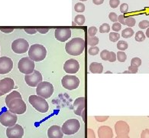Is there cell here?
I'll list each match as a JSON object with an SVG mask.
<instances>
[{
  "mask_svg": "<svg viewBox=\"0 0 149 138\" xmlns=\"http://www.w3.org/2000/svg\"><path fill=\"white\" fill-rule=\"evenodd\" d=\"M5 101L10 112L15 114H23L26 112L27 105L19 91H14L8 94Z\"/></svg>",
  "mask_w": 149,
  "mask_h": 138,
  "instance_id": "1",
  "label": "cell"
},
{
  "mask_svg": "<svg viewBox=\"0 0 149 138\" xmlns=\"http://www.w3.org/2000/svg\"><path fill=\"white\" fill-rule=\"evenodd\" d=\"M85 49V41L82 38H74L67 42L65 45L67 53L73 56H78Z\"/></svg>",
  "mask_w": 149,
  "mask_h": 138,
  "instance_id": "2",
  "label": "cell"
},
{
  "mask_svg": "<svg viewBox=\"0 0 149 138\" xmlns=\"http://www.w3.org/2000/svg\"><path fill=\"white\" fill-rule=\"evenodd\" d=\"M47 55V50L40 44H34L28 49V57L34 61H43Z\"/></svg>",
  "mask_w": 149,
  "mask_h": 138,
  "instance_id": "3",
  "label": "cell"
},
{
  "mask_svg": "<svg viewBox=\"0 0 149 138\" xmlns=\"http://www.w3.org/2000/svg\"><path fill=\"white\" fill-rule=\"evenodd\" d=\"M28 101L33 108L38 112L46 113L49 109L48 103L44 98L38 95H31L28 98Z\"/></svg>",
  "mask_w": 149,
  "mask_h": 138,
  "instance_id": "4",
  "label": "cell"
},
{
  "mask_svg": "<svg viewBox=\"0 0 149 138\" xmlns=\"http://www.w3.org/2000/svg\"><path fill=\"white\" fill-rule=\"evenodd\" d=\"M80 128V123L77 119H69L66 120L61 127V131L66 135H73L78 132Z\"/></svg>",
  "mask_w": 149,
  "mask_h": 138,
  "instance_id": "5",
  "label": "cell"
},
{
  "mask_svg": "<svg viewBox=\"0 0 149 138\" xmlns=\"http://www.w3.org/2000/svg\"><path fill=\"white\" fill-rule=\"evenodd\" d=\"M54 93V86L50 82L41 81L36 88V94L43 98L47 99L51 98Z\"/></svg>",
  "mask_w": 149,
  "mask_h": 138,
  "instance_id": "6",
  "label": "cell"
},
{
  "mask_svg": "<svg viewBox=\"0 0 149 138\" xmlns=\"http://www.w3.org/2000/svg\"><path fill=\"white\" fill-rule=\"evenodd\" d=\"M35 61H32L29 57H24L19 60L18 63V68L20 72L25 75H29L35 71Z\"/></svg>",
  "mask_w": 149,
  "mask_h": 138,
  "instance_id": "7",
  "label": "cell"
},
{
  "mask_svg": "<svg viewBox=\"0 0 149 138\" xmlns=\"http://www.w3.org/2000/svg\"><path fill=\"white\" fill-rule=\"evenodd\" d=\"M62 86L69 91L77 89L80 85V79L75 75H65L61 80Z\"/></svg>",
  "mask_w": 149,
  "mask_h": 138,
  "instance_id": "8",
  "label": "cell"
},
{
  "mask_svg": "<svg viewBox=\"0 0 149 138\" xmlns=\"http://www.w3.org/2000/svg\"><path fill=\"white\" fill-rule=\"evenodd\" d=\"M12 49L16 54H24L29 49V44L24 38H17L12 42Z\"/></svg>",
  "mask_w": 149,
  "mask_h": 138,
  "instance_id": "9",
  "label": "cell"
},
{
  "mask_svg": "<svg viewBox=\"0 0 149 138\" xmlns=\"http://www.w3.org/2000/svg\"><path fill=\"white\" fill-rule=\"evenodd\" d=\"M18 117L16 114L9 111H5L0 114V123L5 127H12L16 124Z\"/></svg>",
  "mask_w": 149,
  "mask_h": 138,
  "instance_id": "10",
  "label": "cell"
},
{
  "mask_svg": "<svg viewBox=\"0 0 149 138\" xmlns=\"http://www.w3.org/2000/svg\"><path fill=\"white\" fill-rule=\"evenodd\" d=\"M25 81L28 86L32 87V88L37 87L38 84L42 81V75L38 71L35 70L29 75H25Z\"/></svg>",
  "mask_w": 149,
  "mask_h": 138,
  "instance_id": "11",
  "label": "cell"
},
{
  "mask_svg": "<svg viewBox=\"0 0 149 138\" xmlns=\"http://www.w3.org/2000/svg\"><path fill=\"white\" fill-rule=\"evenodd\" d=\"M6 136L8 138H21L24 136L23 127L19 124L9 127L6 130Z\"/></svg>",
  "mask_w": 149,
  "mask_h": 138,
  "instance_id": "12",
  "label": "cell"
},
{
  "mask_svg": "<svg viewBox=\"0 0 149 138\" xmlns=\"http://www.w3.org/2000/svg\"><path fill=\"white\" fill-rule=\"evenodd\" d=\"M13 68V61L10 58L3 56L0 58V75L9 73Z\"/></svg>",
  "mask_w": 149,
  "mask_h": 138,
  "instance_id": "13",
  "label": "cell"
},
{
  "mask_svg": "<svg viewBox=\"0 0 149 138\" xmlns=\"http://www.w3.org/2000/svg\"><path fill=\"white\" fill-rule=\"evenodd\" d=\"M54 35L57 41L64 42L71 37V30L69 28H58L55 29Z\"/></svg>",
  "mask_w": 149,
  "mask_h": 138,
  "instance_id": "14",
  "label": "cell"
},
{
  "mask_svg": "<svg viewBox=\"0 0 149 138\" xmlns=\"http://www.w3.org/2000/svg\"><path fill=\"white\" fill-rule=\"evenodd\" d=\"M80 69L79 62L73 59H70L65 61L63 65V70L67 74H76Z\"/></svg>",
  "mask_w": 149,
  "mask_h": 138,
  "instance_id": "15",
  "label": "cell"
},
{
  "mask_svg": "<svg viewBox=\"0 0 149 138\" xmlns=\"http://www.w3.org/2000/svg\"><path fill=\"white\" fill-rule=\"evenodd\" d=\"M15 82L11 77H5L0 80V91L3 94H8L14 88Z\"/></svg>",
  "mask_w": 149,
  "mask_h": 138,
  "instance_id": "16",
  "label": "cell"
},
{
  "mask_svg": "<svg viewBox=\"0 0 149 138\" xmlns=\"http://www.w3.org/2000/svg\"><path fill=\"white\" fill-rule=\"evenodd\" d=\"M75 114L82 116L84 117V110H85V98L80 97L75 100L73 103Z\"/></svg>",
  "mask_w": 149,
  "mask_h": 138,
  "instance_id": "17",
  "label": "cell"
},
{
  "mask_svg": "<svg viewBox=\"0 0 149 138\" xmlns=\"http://www.w3.org/2000/svg\"><path fill=\"white\" fill-rule=\"evenodd\" d=\"M115 131L117 135H123V134L128 135L130 131V128L126 121L119 120L115 124Z\"/></svg>",
  "mask_w": 149,
  "mask_h": 138,
  "instance_id": "18",
  "label": "cell"
},
{
  "mask_svg": "<svg viewBox=\"0 0 149 138\" xmlns=\"http://www.w3.org/2000/svg\"><path fill=\"white\" fill-rule=\"evenodd\" d=\"M63 135L61 127L58 125L50 127L47 131V137L49 138H63Z\"/></svg>",
  "mask_w": 149,
  "mask_h": 138,
  "instance_id": "19",
  "label": "cell"
},
{
  "mask_svg": "<svg viewBox=\"0 0 149 138\" xmlns=\"http://www.w3.org/2000/svg\"><path fill=\"white\" fill-rule=\"evenodd\" d=\"M99 138H112L113 132L112 128L109 126H101L98 129Z\"/></svg>",
  "mask_w": 149,
  "mask_h": 138,
  "instance_id": "20",
  "label": "cell"
},
{
  "mask_svg": "<svg viewBox=\"0 0 149 138\" xmlns=\"http://www.w3.org/2000/svg\"><path fill=\"white\" fill-rule=\"evenodd\" d=\"M90 71L93 74H101L103 71V66L99 62H93L90 65Z\"/></svg>",
  "mask_w": 149,
  "mask_h": 138,
  "instance_id": "21",
  "label": "cell"
},
{
  "mask_svg": "<svg viewBox=\"0 0 149 138\" xmlns=\"http://www.w3.org/2000/svg\"><path fill=\"white\" fill-rule=\"evenodd\" d=\"M134 35V31L132 28H125L122 32V36L124 38H131L132 35Z\"/></svg>",
  "mask_w": 149,
  "mask_h": 138,
  "instance_id": "22",
  "label": "cell"
},
{
  "mask_svg": "<svg viewBox=\"0 0 149 138\" xmlns=\"http://www.w3.org/2000/svg\"><path fill=\"white\" fill-rule=\"evenodd\" d=\"M99 43V38L96 36H93V37H90L87 35V44L90 45L91 47H94L96 44Z\"/></svg>",
  "mask_w": 149,
  "mask_h": 138,
  "instance_id": "23",
  "label": "cell"
},
{
  "mask_svg": "<svg viewBox=\"0 0 149 138\" xmlns=\"http://www.w3.org/2000/svg\"><path fill=\"white\" fill-rule=\"evenodd\" d=\"M85 17H84V15H76L74 18V22L78 26H83L84 23H85Z\"/></svg>",
  "mask_w": 149,
  "mask_h": 138,
  "instance_id": "24",
  "label": "cell"
},
{
  "mask_svg": "<svg viewBox=\"0 0 149 138\" xmlns=\"http://www.w3.org/2000/svg\"><path fill=\"white\" fill-rule=\"evenodd\" d=\"M116 59H118V61L119 62H125L126 61V59H127V55L122 51H119V52H117Z\"/></svg>",
  "mask_w": 149,
  "mask_h": 138,
  "instance_id": "25",
  "label": "cell"
},
{
  "mask_svg": "<svg viewBox=\"0 0 149 138\" xmlns=\"http://www.w3.org/2000/svg\"><path fill=\"white\" fill-rule=\"evenodd\" d=\"M110 55H111V52L108 50H103L100 52V57L103 61H109L110 59Z\"/></svg>",
  "mask_w": 149,
  "mask_h": 138,
  "instance_id": "26",
  "label": "cell"
},
{
  "mask_svg": "<svg viewBox=\"0 0 149 138\" xmlns=\"http://www.w3.org/2000/svg\"><path fill=\"white\" fill-rule=\"evenodd\" d=\"M128 43L125 41H119L117 44V48L119 50V51H125L128 48Z\"/></svg>",
  "mask_w": 149,
  "mask_h": 138,
  "instance_id": "27",
  "label": "cell"
},
{
  "mask_svg": "<svg viewBox=\"0 0 149 138\" xmlns=\"http://www.w3.org/2000/svg\"><path fill=\"white\" fill-rule=\"evenodd\" d=\"M74 10L75 12H79V13L84 12L85 11V5H84V3H76L74 5Z\"/></svg>",
  "mask_w": 149,
  "mask_h": 138,
  "instance_id": "28",
  "label": "cell"
},
{
  "mask_svg": "<svg viewBox=\"0 0 149 138\" xmlns=\"http://www.w3.org/2000/svg\"><path fill=\"white\" fill-rule=\"evenodd\" d=\"M135 22H136V21L132 16H128L126 18V25L128 26L129 28L135 26Z\"/></svg>",
  "mask_w": 149,
  "mask_h": 138,
  "instance_id": "29",
  "label": "cell"
},
{
  "mask_svg": "<svg viewBox=\"0 0 149 138\" xmlns=\"http://www.w3.org/2000/svg\"><path fill=\"white\" fill-rule=\"evenodd\" d=\"M144 39H145V35H144L143 32L138 31L136 32V34H135V41L141 42L144 41Z\"/></svg>",
  "mask_w": 149,
  "mask_h": 138,
  "instance_id": "30",
  "label": "cell"
},
{
  "mask_svg": "<svg viewBox=\"0 0 149 138\" xmlns=\"http://www.w3.org/2000/svg\"><path fill=\"white\" fill-rule=\"evenodd\" d=\"M110 31V26L108 23H103L100 27V33H108Z\"/></svg>",
  "mask_w": 149,
  "mask_h": 138,
  "instance_id": "31",
  "label": "cell"
},
{
  "mask_svg": "<svg viewBox=\"0 0 149 138\" xmlns=\"http://www.w3.org/2000/svg\"><path fill=\"white\" fill-rule=\"evenodd\" d=\"M120 38V35L117 32H110V40L112 42H118V40Z\"/></svg>",
  "mask_w": 149,
  "mask_h": 138,
  "instance_id": "32",
  "label": "cell"
},
{
  "mask_svg": "<svg viewBox=\"0 0 149 138\" xmlns=\"http://www.w3.org/2000/svg\"><path fill=\"white\" fill-rule=\"evenodd\" d=\"M131 65L138 68L139 66L142 65V60L139 58H133L131 61Z\"/></svg>",
  "mask_w": 149,
  "mask_h": 138,
  "instance_id": "33",
  "label": "cell"
},
{
  "mask_svg": "<svg viewBox=\"0 0 149 138\" xmlns=\"http://www.w3.org/2000/svg\"><path fill=\"white\" fill-rule=\"evenodd\" d=\"M99 52H100V48L97 46L90 48L88 50L89 55H96L97 54H99Z\"/></svg>",
  "mask_w": 149,
  "mask_h": 138,
  "instance_id": "34",
  "label": "cell"
},
{
  "mask_svg": "<svg viewBox=\"0 0 149 138\" xmlns=\"http://www.w3.org/2000/svg\"><path fill=\"white\" fill-rule=\"evenodd\" d=\"M97 28L95 26H92L88 28V36L90 37H93L95 36L96 34L97 33Z\"/></svg>",
  "mask_w": 149,
  "mask_h": 138,
  "instance_id": "35",
  "label": "cell"
},
{
  "mask_svg": "<svg viewBox=\"0 0 149 138\" xmlns=\"http://www.w3.org/2000/svg\"><path fill=\"white\" fill-rule=\"evenodd\" d=\"M138 27L141 29H145V28L149 27V22L148 20H143V21L140 22L138 24Z\"/></svg>",
  "mask_w": 149,
  "mask_h": 138,
  "instance_id": "36",
  "label": "cell"
},
{
  "mask_svg": "<svg viewBox=\"0 0 149 138\" xmlns=\"http://www.w3.org/2000/svg\"><path fill=\"white\" fill-rule=\"evenodd\" d=\"M128 5L127 3H122L120 5V12L122 14H126V12H128Z\"/></svg>",
  "mask_w": 149,
  "mask_h": 138,
  "instance_id": "37",
  "label": "cell"
},
{
  "mask_svg": "<svg viewBox=\"0 0 149 138\" xmlns=\"http://www.w3.org/2000/svg\"><path fill=\"white\" fill-rule=\"evenodd\" d=\"M109 19L110 21L113 22H118V15L116 12H110L109 15Z\"/></svg>",
  "mask_w": 149,
  "mask_h": 138,
  "instance_id": "38",
  "label": "cell"
},
{
  "mask_svg": "<svg viewBox=\"0 0 149 138\" xmlns=\"http://www.w3.org/2000/svg\"><path fill=\"white\" fill-rule=\"evenodd\" d=\"M119 4H120V1L119 0H110V5L112 9L117 8Z\"/></svg>",
  "mask_w": 149,
  "mask_h": 138,
  "instance_id": "39",
  "label": "cell"
},
{
  "mask_svg": "<svg viewBox=\"0 0 149 138\" xmlns=\"http://www.w3.org/2000/svg\"><path fill=\"white\" fill-rule=\"evenodd\" d=\"M112 28L114 32H119L122 28L121 24L119 23V22H114V24L112 26Z\"/></svg>",
  "mask_w": 149,
  "mask_h": 138,
  "instance_id": "40",
  "label": "cell"
},
{
  "mask_svg": "<svg viewBox=\"0 0 149 138\" xmlns=\"http://www.w3.org/2000/svg\"><path fill=\"white\" fill-rule=\"evenodd\" d=\"M86 138H96L94 131L92 129L88 128L86 130Z\"/></svg>",
  "mask_w": 149,
  "mask_h": 138,
  "instance_id": "41",
  "label": "cell"
},
{
  "mask_svg": "<svg viewBox=\"0 0 149 138\" xmlns=\"http://www.w3.org/2000/svg\"><path fill=\"white\" fill-rule=\"evenodd\" d=\"M25 32L28 34H30V35H35L37 33V30L36 28H26L24 29Z\"/></svg>",
  "mask_w": 149,
  "mask_h": 138,
  "instance_id": "42",
  "label": "cell"
},
{
  "mask_svg": "<svg viewBox=\"0 0 149 138\" xmlns=\"http://www.w3.org/2000/svg\"><path fill=\"white\" fill-rule=\"evenodd\" d=\"M141 138H149V129H145L141 133Z\"/></svg>",
  "mask_w": 149,
  "mask_h": 138,
  "instance_id": "43",
  "label": "cell"
},
{
  "mask_svg": "<svg viewBox=\"0 0 149 138\" xmlns=\"http://www.w3.org/2000/svg\"><path fill=\"white\" fill-rule=\"evenodd\" d=\"M118 22H119L120 24H122V25H126V17L123 14L120 15L118 16Z\"/></svg>",
  "mask_w": 149,
  "mask_h": 138,
  "instance_id": "44",
  "label": "cell"
},
{
  "mask_svg": "<svg viewBox=\"0 0 149 138\" xmlns=\"http://www.w3.org/2000/svg\"><path fill=\"white\" fill-rule=\"evenodd\" d=\"M0 31L2 32H4V33H11L13 31H14V28H0Z\"/></svg>",
  "mask_w": 149,
  "mask_h": 138,
  "instance_id": "45",
  "label": "cell"
},
{
  "mask_svg": "<svg viewBox=\"0 0 149 138\" xmlns=\"http://www.w3.org/2000/svg\"><path fill=\"white\" fill-rule=\"evenodd\" d=\"M138 69L137 67H135V66H132V65H131L128 67V71H129V73H132V74H136V73L138 72Z\"/></svg>",
  "mask_w": 149,
  "mask_h": 138,
  "instance_id": "46",
  "label": "cell"
},
{
  "mask_svg": "<svg viewBox=\"0 0 149 138\" xmlns=\"http://www.w3.org/2000/svg\"><path fill=\"white\" fill-rule=\"evenodd\" d=\"M36 30L41 34H46V33L48 32L49 28H37Z\"/></svg>",
  "mask_w": 149,
  "mask_h": 138,
  "instance_id": "47",
  "label": "cell"
},
{
  "mask_svg": "<svg viewBox=\"0 0 149 138\" xmlns=\"http://www.w3.org/2000/svg\"><path fill=\"white\" fill-rule=\"evenodd\" d=\"M116 54L113 52H111V55H110V59L109 60L110 62H115L116 61Z\"/></svg>",
  "mask_w": 149,
  "mask_h": 138,
  "instance_id": "48",
  "label": "cell"
},
{
  "mask_svg": "<svg viewBox=\"0 0 149 138\" xmlns=\"http://www.w3.org/2000/svg\"><path fill=\"white\" fill-rule=\"evenodd\" d=\"M96 120H97V121H100V122H103V121H106V120H107L109 117L108 116H103V117H99V116H96L95 117Z\"/></svg>",
  "mask_w": 149,
  "mask_h": 138,
  "instance_id": "49",
  "label": "cell"
},
{
  "mask_svg": "<svg viewBox=\"0 0 149 138\" xmlns=\"http://www.w3.org/2000/svg\"><path fill=\"white\" fill-rule=\"evenodd\" d=\"M93 3L95 4V5H102L103 3H104V0H93Z\"/></svg>",
  "mask_w": 149,
  "mask_h": 138,
  "instance_id": "50",
  "label": "cell"
},
{
  "mask_svg": "<svg viewBox=\"0 0 149 138\" xmlns=\"http://www.w3.org/2000/svg\"><path fill=\"white\" fill-rule=\"evenodd\" d=\"M116 138H130L128 135H126V134H123V135H117V137Z\"/></svg>",
  "mask_w": 149,
  "mask_h": 138,
  "instance_id": "51",
  "label": "cell"
},
{
  "mask_svg": "<svg viewBox=\"0 0 149 138\" xmlns=\"http://www.w3.org/2000/svg\"><path fill=\"white\" fill-rule=\"evenodd\" d=\"M146 36L148 38H149V27L147 28V31H146Z\"/></svg>",
  "mask_w": 149,
  "mask_h": 138,
  "instance_id": "52",
  "label": "cell"
},
{
  "mask_svg": "<svg viewBox=\"0 0 149 138\" xmlns=\"http://www.w3.org/2000/svg\"><path fill=\"white\" fill-rule=\"evenodd\" d=\"M76 25H77V24L75 23L74 22H73V23H72V26H76Z\"/></svg>",
  "mask_w": 149,
  "mask_h": 138,
  "instance_id": "53",
  "label": "cell"
},
{
  "mask_svg": "<svg viewBox=\"0 0 149 138\" xmlns=\"http://www.w3.org/2000/svg\"><path fill=\"white\" fill-rule=\"evenodd\" d=\"M3 95H4V94H3V93H2V92H1V91H0V97L3 96Z\"/></svg>",
  "mask_w": 149,
  "mask_h": 138,
  "instance_id": "54",
  "label": "cell"
},
{
  "mask_svg": "<svg viewBox=\"0 0 149 138\" xmlns=\"http://www.w3.org/2000/svg\"><path fill=\"white\" fill-rule=\"evenodd\" d=\"M80 1H81V2H85V1H87V0H80Z\"/></svg>",
  "mask_w": 149,
  "mask_h": 138,
  "instance_id": "55",
  "label": "cell"
}]
</instances>
